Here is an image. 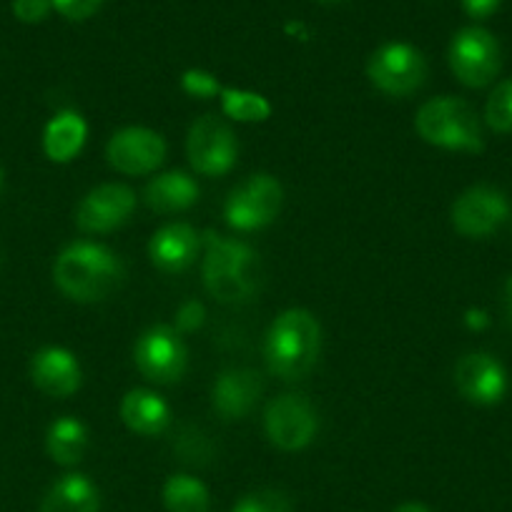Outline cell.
I'll return each mask as SVG.
<instances>
[{
    "instance_id": "6da1fadb",
    "label": "cell",
    "mask_w": 512,
    "mask_h": 512,
    "mask_svg": "<svg viewBox=\"0 0 512 512\" xmlns=\"http://www.w3.org/2000/svg\"><path fill=\"white\" fill-rule=\"evenodd\" d=\"M53 277L61 292L76 302H98L121 284L123 264L106 246L78 241L61 251Z\"/></svg>"
},
{
    "instance_id": "7a4b0ae2",
    "label": "cell",
    "mask_w": 512,
    "mask_h": 512,
    "mask_svg": "<svg viewBox=\"0 0 512 512\" xmlns=\"http://www.w3.org/2000/svg\"><path fill=\"white\" fill-rule=\"evenodd\" d=\"M259 256L239 241H226L216 234H206L204 284L219 302H244L262 284Z\"/></svg>"
},
{
    "instance_id": "3957f363",
    "label": "cell",
    "mask_w": 512,
    "mask_h": 512,
    "mask_svg": "<svg viewBox=\"0 0 512 512\" xmlns=\"http://www.w3.org/2000/svg\"><path fill=\"white\" fill-rule=\"evenodd\" d=\"M322 344L319 322L307 309H289L272 324L267 337V364L277 377L302 379L314 367Z\"/></svg>"
},
{
    "instance_id": "277c9868",
    "label": "cell",
    "mask_w": 512,
    "mask_h": 512,
    "mask_svg": "<svg viewBox=\"0 0 512 512\" xmlns=\"http://www.w3.org/2000/svg\"><path fill=\"white\" fill-rule=\"evenodd\" d=\"M417 134L432 146L450 151H482V126L462 98H435L417 113Z\"/></svg>"
},
{
    "instance_id": "5b68a950",
    "label": "cell",
    "mask_w": 512,
    "mask_h": 512,
    "mask_svg": "<svg viewBox=\"0 0 512 512\" xmlns=\"http://www.w3.org/2000/svg\"><path fill=\"white\" fill-rule=\"evenodd\" d=\"M500 66V43L490 31L467 26L455 33L450 43V68L457 81L470 88H482L495 81Z\"/></svg>"
},
{
    "instance_id": "8992f818",
    "label": "cell",
    "mask_w": 512,
    "mask_h": 512,
    "mask_svg": "<svg viewBox=\"0 0 512 512\" xmlns=\"http://www.w3.org/2000/svg\"><path fill=\"white\" fill-rule=\"evenodd\" d=\"M369 81L390 96H410L425 83L427 61L410 43H384L369 58Z\"/></svg>"
},
{
    "instance_id": "52a82bcc",
    "label": "cell",
    "mask_w": 512,
    "mask_h": 512,
    "mask_svg": "<svg viewBox=\"0 0 512 512\" xmlns=\"http://www.w3.org/2000/svg\"><path fill=\"white\" fill-rule=\"evenodd\" d=\"M279 206H282L279 181L269 174H256L231 191L226 199V221L241 231L262 229L269 221H274Z\"/></svg>"
},
{
    "instance_id": "ba28073f",
    "label": "cell",
    "mask_w": 512,
    "mask_h": 512,
    "mask_svg": "<svg viewBox=\"0 0 512 512\" xmlns=\"http://www.w3.org/2000/svg\"><path fill=\"white\" fill-rule=\"evenodd\" d=\"M134 357L141 374L156 384L179 382L181 374L186 372V362H189V354H186L181 337L171 327H164V324L151 327L149 332L141 334L139 342H136Z\"/></svg>"
},
{
    "instance_id": "9c48e42d",
    "label": "cell",
    "mask_w": 512,
    "mask_h": 512,
    "mask_svg": "<svg viewBox=\"0 0 512 512\" xmlns=\"http://www.w3.org/2000/svg\"><path fill=\"white\" fill-rule=\"evenodd\" d=\"M510 216V201L495 186H472L452 206V224L462 236L485 239Z\"/></svg>"
},
{
    "instance_id": "30bf717a",
    "label": "cell",
    "mask_w": 512,
    "mask_h": 512,
    "mask_svg": "<svg viewBox=\"0 0 512 512\" xmlns=\"http://www.w3.org/2000/svg\"><path fill=\"white\" fill-rule=\"evenodd\" d=\"M189 161L199 174L221 176L236 164V146L234 134L224 121L216 116H204L191 126L189 131Z\"/></svg>"
},
{
    "instance_id": "8fae6325",
    "label": "cell",
    "mask_w": 512,
    "mask_h": 512,
    "mask_svg": "<svg viewBox=\"0 0 512 512\" xmlns=\"http://www.w3.org/2000/svg\"><path fill=\"white\" fill-rule=\"evenodd\" d=\"M264 425H267L272 445H277L279 450L294 452L312 442L314 432H317V415L307 400L297 395H284L267 407Z\"/></svg>"
},
{
    "instance_id": "7c38bea8",
    "label": "cell",
    "mask_w": 512,
    "mask_h": 512,
    "mask_svg": "<svg viewBox=\"0 0 512 512\" xmlns=\"http://www.w3.org/2000/svg\"><path fill=\"white\" fill-rule=\"evenodd\" d=\"M108 164L123 174H149L164 161L166 144L156 131L149 128H121L106 146Z\"/></svg>"
},
{
    "instance_id": "4fadbf2b",
    "label": "cell",
    "mask_w": 512,
    "mask_h": 512,
    "mask_svg": "<svg viewBox=\"0 0 512 512\" xmlns=\"http://www.w3.org/2000/svg\"><path fill=\"white\" fill-rule=\"evenodd\" d=\"M455 384L462 397L475 405H497L507 392V374L495 357L472 352L457 362Z\"/></svg>"
},
{
    "instance_id": "5bb4252c",
    "label": "cell",
    "mask_w": 512,
    "mask_h": 512,
    "mask_svg": "<svg viewBox=\"0 0 512 512\" xmlns=\"http://www.w3.org/2000/svg\"><path fill=\"white\" fill-rule=\"evenodd\" d=\"M134 206L136 196L128 186L103 184L81 201L76 221L83 231H111L131 216Z\"/></svg>"
},
{
    "instance_id": "9a60e30c",
    "label": "cell",
    "mask_w": 512,
    "mask_h": 512,
    "mask_svg": "<svg viewBox=\"0 0 512 512\" xmlns=\"http://www.w3.org/2000/svg\"><path fill=\"white\" fill-rule=\"evenodd\" d=\"M31 377L38 390L51 397H68L81 387V367L61 347L41 349L31 362Z\"/></svg>"
},
{
    "instance_id": "2e32d148",
    "label": "cell",
    "mask_w": 512,
    "mask_h": 512,
    "mask_svg": "<svg viewBox=\"0 0 512 512\" xmlns=\"http://www.w3.org/2000/svg\"><path fill=\"white\" fill-rule=\"evenodd\" d=\"M259 395H262L259 374L251 369H226L214 384V410L224 420H241L249 415Z\"/></svg>"
},
{
    "instance_id": "e0dca14e",
    "label": "cell",
    "mask_w": 512,
    "mask_h": 512,
    "mask_svg": "<svg viewBox=\"0 0 512 512\" xmlns=\"http://www.w3.org/2000/svg\"><path fill=\"white\" fill-rule=\"evenodd\" d=\"M199 236L189 224H171L156 231L149 244L151 262L164 272H184L194 264Z\"/></svg>"
},
{
    "instance_id": "ac0fdd59",
    "label": "cell",
    "mask_w": 512,
    "mask_h": 512,
    "mask_svg": "<svg viewBox=\"0 0 512 512\" xmlns=\"http://www.w3.org/2000/svg\"><path fill=\"white\" fill-rule=\"evenodd\" d=\"M121 417L131 432L154 437L169 427L171 412L159 395L149 390H131L121 402Z\"/></svg>"
},
{
    "instance_id": "d6986e66",
    "label": "cell",
    "mask_w": 512,
    "mask_h": 512,
    "mask_svg": "<svg viewBox=\"0 0 512 512\" xmlns=\"http://www.w3.org/2000/svg\"><path fill=\"white\" fill-rule=\"evenodd\" d=\"M83 144H86V121L76 111L58 113L43 134V151L56 164L76 159Z\"/></svg>"
},
{
    "instance_id": "ffe728a7",
    "label": "cell",
    "mask_w": 512,
    "mask_h": 512,
    "mask_svg": "<svg viewBox=\"0 0 512 512\" xmlns=\"http://www.w3.org/2000/svg\"><path fill=\"white\" fill-rule=\"evenodd\" d=\"M98 490L86 475H63L43 497L41 512H98Z\"/></svg>"
},
{
    "instance_id": "44dd1931",
    "label": "cell",
    "mask_w": 512,
    "mask_h": 512,
    "mask_svg": "<svg viewBox=\"0 0 512 512\" xmlns=\"http://www.w3.org/2000/svg\"><path fill=\"white\" fill-rule=\"evenodd\" d=\"M196 199H199V186L184 171L161 174L146 186V204L161 214L189 209Z\"/></svg>"
},
{
    "instance_id": "7402d4cb",
    "label": "cell",
    "mask_w": 512,
    "mask_h": 512,
    "mask_svg": "<svg viewBox=\"0 0 512 512\" xmlns=\"http://www.w3.org/2000/svg\"><path fill=\"white\" fill-rule=\"evenodd\" d=\"M48 455L58 462V465H76L81 462L83 452L88 445V432L73 417H61L51 425L46 437Z\"/></svg>"
},
{
    "instance_id": "603a6c76",
    "label": "cell",
    "mask_w": 512,
    "mask_h": 512,
    "mask_svg": "<svg viewBox=\"0 0 512 512\" xmlns=\"http://www.w3.org/2000/svg\"><path fill=\"white\" fill-rule=\"evenodd\" d=\"M169 512H209V492L196 477L174 475L164 487Z\"/></svg>"
},
{
    "instance_id": "cb8c5ba5",
    "label": "cell",
    "mask_w": 512,
    "mask_h": 512,
    "mask_svg": "<svg viewBox=\"0 0 512 512\" xmlns=\"http://www.w3.org/2000/svg\"><path fill=\"white\" fill-rule=\"evenodd\" d=\"M221 108L226 116L244 123L267 121L272 113L267 98L251 91H239V88H221Z\"/></svg>"
},
{
    "instance_id": "d4e9b609",
    "label": "cell",
    "mask_w": 512,
    "mask_h": 512,
    "mask_svg": "<svg viewBox=\"0 0 512 512\" xmlns=\"http://www.w3.org/2000/svg\"><path fill=\"white\" fill-rule=\"evenodd\" d=\"M485 121L495 134H512V78L502 81L490 93L485 106Z\"/></svg>"
},
{
    "instance_id": "484cf974",
    "label": "cell",
    "mask_w": 512,
    "mask_h": 512,
    "mask_svg": "<svg viewBox=\"0 0 512 512\" xmlns=\"http://www.w3.org/2000/svg\"><path fill=\"white\" fill-rule=\"evenodd\" d=\"M234 512H292V502L279 490H259L241 497Z\"/></svg>"
},
{
    "instance_id": "4316f807",
    "label": "cell",
    "mask_w": 512,
    "mask_h": 512,
    "mask_svg": "<svg viewBox=\"0 0 512 512\" xmlns=\"http://www.w3.org/2000/svg\"><path fill=\"white\" fill-rule=\"evenodd\" d=\"M181 86H184L186 93H191V96L196 98H211L216 96V93H221L219 81H216L209 71H201V68L186 71L184 76H181Z\"/></svg>"
},
{
    "instance_id": "83f0119b",
    "label": "cell",
    "mask_w": 512,
    "mask_h": 512,
    "mask_svg": "<svg viewBox=\"0 0 512 512\" xmlns=\"http://www.w3.org/2000/svg\"><path fill=\"white\" fill-rule=\"evenodd\" d=\"M103 0H53V8L68 21H86L101 11Z\"/></svg>"
},
{
    "instance_id": "f1b7e54d",
    "label": "cell",
    "mask_w": 512,
    "mask_h": 512,
    "mask_svg": "<svg viewBox=\"0 0 512 512\" xmlns=\"http://www.w3.org/2000/svg\"><path fill=\"white\" fill-rule=\"evenodd\" d=\"M53 0H13V16L21 23H41L51 13Z\"/></svg>"
},
{
    "instance_id": "f546056e",
    "label": "cell",
    "mask_w": 512,
    "mask_h": 512,
    "mask_svg": "<svg viewBox=\"0 0 512 512\" xmlns=\"http://www.w3.org/2000/svg\"><path fill=\"white\" fill-rule=\"evenodd\" d=\"M204 322V307L199 302H186L184 307L179 309V317H176V324H179L181 332H194L196 327H201Z\"/></svg>"
},
{
    "instance_id": "4dcf8cb0",
    "label": "cell",
    "mask_w": 512,
    "mask_h": 512,
    "mask_svg": "<svg viewBox=\"0 0 512 512\" xmlns=\"http://www.w3.org/2000/svg\"><path fill=\"white\" fill-rule=\"evenodd\" d=\"M460 3L467 16L475 18V21H485L500 8L502 0H460Z\"/></svg>"
},
{
    "instance_id": "1f68e13d",
    "label": "cell",
    "mask_w": 512,
    "mask_h": 512,
    "mask_svg": "<svg viewBox=\"0 0 512 512\" xmlns=\"http://www.w3.org/2000/svg\"><path fill=\"white\" fill-rule=\"evenodd\" d=\"M467 324H470L472 329H482L487 324L485 312H477V309H472V312L467 314Z\"/></svg>"
},
{
    "instance_id": "d6a6232c",
    "label": "cell",
    "mask_w": 512,
    "mask_h": 512,
    "mask_svg": "<svg viewBox=\"0 0 512 512\" xmlns=\"http://www.w3.org/2000/svg\"><path fill=\"white\" fill-rule=\"evenodd\" d=\"M505 317L512 324V277H507L505 282Z\"/></svg>"
},
{
    "instance_id": "836d02e7",
    "label": "cell",
    "mask_w": 512,
    "mask_h": 512,
    "mask_svg": "<svg viewBox=\"0 0 512 512\" xmlns=\"http://www.w3.org/2000/svg\"><path fill=\"white\" fill-rule=\"evenodd\" d=\"M395 512H432V510L427 505H422V502H405V505L397 507Z\"/></svg>"
},
{
    "instance_id": "e575fe53",
    "label": "cell",
    "mask_w": 512,
    "mask_h": 512,
    "mask_svg": "<svg viewBox=\"0 0 512 512\" xmlns=\"http://www.w3.org/2000/svg\"><path fill=\"white\" fill-rule=\"evenodd\" d=\"M319 3H339V0H319Z\"/></svg>"
},
{
    "instance_id": "d590c367",
    "label": "cell",
    "mask_w": 512,
    "mask_h": 512,
    "mask_svg": "<svg viewBox=\"0 0 512 512\" xmlns=\"http://www.w3.org/2000/svg\"><path fill=\"white\" fill-rule=\"evenodd\" d=\"M0 186H3V174H0Z\"/></svg>"
}]
</instances>
